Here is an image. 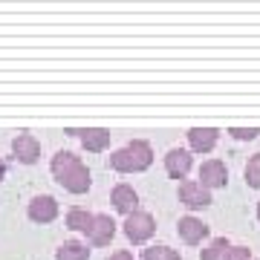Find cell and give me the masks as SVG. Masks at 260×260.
I'll use <instances>...</instances> for the list:
<instances>
[{
  "label": "cell",
  "mask_w": 260,
  "mask_h": 260,
  "mask_svg": "<svg viewBox=\"0 0 260 260\" xmlns=\"http://www.w3.org/2000/svg\"><path fill=\"white\" fill-rule=\"evenodd\" d=\"M49 171H52V177H55L70 194H87L90 185H93L90 168L81 162V156H75L70 150H58L55 156H52V162H49Z\"/></svg>",
  "instance_id": "cell-1"
},
{
  "label": "cell",
  "mask_w": 260,
  "mask_h": 260,
  "mask_svg": "<svg viewBox=\"0 0 260 260\" xmlns=\"http://www.w3.org/2000/svg\"><path fill=\"white\" fill-rule=\"evenodd\" d=\"M150 162H153V148H150L145 139L127 142L124 148H119L110 156V168L119 171V174H139V171H148Z\"/></svg>",
  "instance_id": "cell-2"
},
{
  "label": "cell",
  "mask_w": 260,
  "mask_h": 260,
  "mask_svg": "<svg viewBox=\"0 0 260 260\" xmlns=\"http://www.w3.org/2000/svg\"><path fill=\"white\" fill-rule=\"evenodd\" d=\"M153 232H156V223L148 211H136L124 220V234H127L130 243H148Z\"/></svg>",
  "instance_id": "cell-3"
},
{
  "label": "cell",
  "mask_w": 260,
  "mask_h": 260,
  "mask_svg": "<svg viewBox=\"0 0 260 260\" xmlns=\"http://www.w3.org/2000/svg\"><path fill=\"white\" fill-rule=\"evenodd\" d=\"M179 203L188 208H205V205H211V191L200 179H185V182H179Z\"/></svg>",
  "instance_id": "cell-4"
},
{
  "label": "cell",
  "mask_w": 260,
  "mask_h": 260,
  "mask_svg": "<svg viewBox=\"0 0 260 260\" xmlns=\"http://www.w3.org/2000/svg\"><path fill=\"white\" fill-rule=\"evenodd\" d=\"M191 165H194V156H191V150H185V148H171L165 153V171H168L171 179H182V182H185Z\"/></svg>",
  "instance_id": "cell-5"
},
{
  "label": "cell",
  "mask_w": 260,
  "mask_h": 260,
  "mask_svg": "<svg viewBox=\"0 0 260 260\" xmlns=\"http://www.w3.org/2000/svg\"><path fill=\"white\" fill-rule=\"evenodd\" d=\"M110 203L113 208L119 214H124V217H130V214L139 211V194L133 191V185H127V182H119V185L110 191Z\"/></svg>",
  "instance_id": "cell-6"
},
{
  "label": "cell",
  "mask_w": 260,
  "mask_h": 260,
  "mask_svg": "<svg viewBox=\"0 0 260 260\" xmlns=\"http://www.w3.org/2000/svg\"><path fill=\"white\" fill-rule=\"evenodd\" d=\"M200 182L208 191L211 188H223L229 182V168H225L223 159H205L203 165H200Z\"/></svg>",
  "instance_id": "cell-7"
},
{
  "label": "cell",
  "mask_w": 260,
  "mask_h": 260,
  "mask_svg": "<svg viewBox=\"0 0 260 260\" xmlns=\"http://www.w3.org/2000/svg\"><path fill=\"white\" fill-rule=\"evenodd\" d=\"M26 214H29V220L32 223H52L58 217V200L55 197H49V194H41V197H35L32 203H29V208H26Z\"/></svg>",
  "instance_id": "cell-8"
},
{
  "label": "cell",
  "mask_w": 260,
  "mask_h": 260,
  "mask_svg": "<svg viewBox=\"0 0 260 260\" xmlns=\"http://www.w3.org/2000/svg\"><path fill=\"white\" fill-rule=\"evenodd\" d=\"M12 153H15V159L23 162V165H35L38 156H41V145H38V139L32 133H18V136L12 139Z\"/></svg>",
  "instance_id": "cell-9"
},
{
  "label": "cell",
  "mask_w": 260,
  "mask_h": 260,
  "mask_svg": "<svg viewBox=\"0 0 260 260\" xmlns=\"http://www.w3.org/2000/svg\"><path fill=\"white\" fill-rule=\"evenodd\" d=\"M113 237H116V220H113L110 214H95L93 225L87 232V240L93 243V246H110Z\"/></svg>",
  "instance_id": "cell-10"
},
{
  "label": "cell",
  "mask_w": 260,
  "mask_h": 260,
  "mask_svg": "<svg viewBox=\"0 0 260 260\" xmlns=\"http://www.w3.org/2000/svg\"><path fill=\"white\" fill-rule=\"evenodd\" d=\"M217 139H220V130L217 127H191L188 130L191 153H211L217 148Z\"/></svg>",
  "instance_id": "cell-11"
},
{
  "label": "cell",
  "mask_w": 260,
  "mask_h": 260,
  "mask_svg": "<svg viewBox=\"0 0 260 260\" xmlns=\"http://www.w3.org/2000/svg\"><path fill=\"white\" fill-rule=\"evenodd\" d=\"M177 232L188 246H197V243H203L205 237H208V225H205L203 220H197L194 214H185V217H179Z\"/></svg>",
  "instance_id": "cell-12"
},
{
  "label": "cell",
  "mask_w": 260,
  "mask_h": 260,
  "mask_svg": "<svg viewBox=\"0 0 260 260\" xmlns=\"http://www.w3.org/2000/svg\"><path fill=\"white\" fill-rule=\"evenodd\" d=\"M81 145H84V150H90V153H102V150H107V145H110V130H104V127L81 130Z\"/></svg>",
  "instance_id": "cell-13"
},
{
  "label": "cell",
  "mask_w": 260,
  "mask_h": 260,
  "mask_svg": "<svg viewBox=\"0 0 260 260\" xmlns=\"http://www.w3.org/2000/svg\"><path fill=\"white\" fill-rule=\"evenodd\" d=\"M95 214H90L87 208H81V205H75V208H70L67 211V229H73V232H90V225H93Z\"/></svg>",
  "instance_id": "cell-14"
},
{
  "label": "cell",
  "mask_w": 260,
  "mask_h": 260,
  "mask_svg": "<svg viewBox=\"0 0 260 260\" xmlns=\"http://www.w3.org/2000/svg\"><path fill=\"white\" fill-rule=\"evenodd\" d=\"M55 260H90V249L78 240H67L64 246H58Z\"/></svg>",
  "instance_id": "cell-15"
},
{
  "label": "cell",
  "mask_w": 260,
  "mask_h": 260,
  "mask_svg": "<svg viewBox=\"0 0 260 260\" xmlns=\"http://www.w3.org/2000/svg\"><path fill=\"white\" fill-rule=\"evenodd\" d=\"M229 249H232V243L225 240V237H214V240L208 243V249L200 251V260H225Z\"/></svg>",
  "instance_id": "cell-16"
},
{
  "label": "cell",
  "mask_w": 260,
  "mask_h": 260,
  "mask_svg": "<svg viewBox=\"0 0 260 260\" xmlns=\"http://www.w3.org/2000/svg\"><path fill=\"white\" fill-rule=\"evenodd\" d=\"M142 260H182V254L171 246H148L142 251Z\"/></svg>",
  "instance_id": "cell-17"
},
{
  "label": "cell",
  "mask_w": 260,
  "mask_h": 260,
  "mask_svg": "<svg viewBox=\"0 0 260 260\" xmlns=\"http://www.w3.org/2000/svg\"><path fill=\"white\" fill-rule=\"evenodd\" d=\"M246 185L249 188H260V153H254V156L246 162Z\"/></svg>",
  "instance_id": "cell-18"
},
{
  "label": "cell",
  "mask_w": 260,
  "mask_h": 260,
  "mask_svg": "<svg viewBox=\"0 0 260 260\" xmlns=\"http://www.w3.org/2000/svg\"><path fill=\"white\" fill-rule=\"evenodd\" d=\"M229 136L240 142H251L260 136V127H229Z\"/></svg>",
  "instance_id": "cell-19"
},
{
  "label": "cell",
  "mask_w": 260,
  "mask_h": 260,
  "mask_svg": "<svg viewBox=\"0 0 260 260\" xmlns=\"http://www.w3.org/2000/svg\"><path fill=\"white\" fill-rule=\"evenodd\" d=\"M225 260H251V251L246 246H232L229 254H225Z\"/></svg>",
  "instance_id": "cell-20"
},
{
  "label": "cell",
  "mask_w": 260,
  "mask_h": 260,
  "mask_svg": "<svg viewBox=\"0 0 260 260\" xmlns=\"http://www.w3.org/2000/svg\"><path fill=\"white\" fill-rule=\"evenodd\" d=\"M107 260H136V257H133V254H130L127 249H119V251H113V254H110Z\"/></svg>",
  "instance_id": "cell-21"
},
{
  "label": "cell",
  "mask_w": 260,
  "mask_h": 260,
  "mask_svg": "<svg viewBox=\"0 0 260 260\" xmlns=\"http://www.w3.org/2000/svg\"><path fill=\"white\" fill-rule=\"evenodd\" d=\"M6 177V162H3V159H0V179Z\"/></svg>",
  "instance_id": "cell-22"
},
{
  "label": "cell",
  "mask_w": 260,
  "mask_h": 260,
  "mask_svg": "<svg viewBox=\"0 0 260 260\" xmlns=\"http://www.w3.org/2000/svg\"><path fill=\"white\" fill-rule=\"evenodd\" d=\"M257 220H260V203H257Z\"/></svg>",
  "instance_id": "cell-23"
}]
</instances>
